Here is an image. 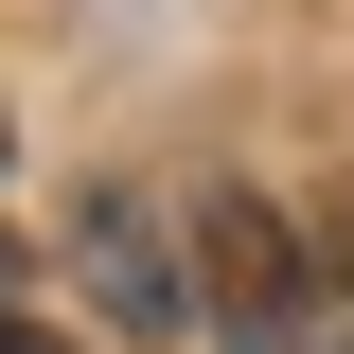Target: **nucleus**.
Segmentation results:
<instances>
[{
  "mask_svg": "<svg viewBox=\"0 0 354 354\" xmlns=\"http://www.w3.org/2000/svg\"><path fill=\"white\" fill-rule=\"evenodd\" d=\"M88 283H106L124 319H177V301H195V283H177V248L142 230V195H88Z\"/></svg>",
  "mask_w": 354,
  "mask_h": 354,
  "instance_id": "obj_2",
  "label": "nucleus"
},
{
  "mask_svg": "<svg viewBox=\"0 0 354 354\" xmlns=\"http://www.w3.org/2000/svg\"><path fill=\"white\" fill-rule=\"evenodd\" d=\"M319 283L354 301V177H337V213H319Z\"/></svg>",
  "mask_w": 354,
  "mask_h": 354,
  "instance_id": "obj_4",
  "label": "nucleus"
},
{
  "mask_svg": "<svg viewBox=\"0 0 354 354\" xmlns=\"http://www.w3.org/2000/svg\"><path fill=\"white\" fill-rule=\"evenodd\" d=\"M230 354H354V301H301V319H266V337H230Z\"/></svg>",
  "mask_w": 354,
  "mask_h": 354,
  "instance_id": "obj_3",
  "label": "nucleus"
},
{
  "mask_svg": "<svg viewBox=\"0 0 354 354\" xmlns=\"http://www.w3.org/2000/svg\"><path fill=\"white\" fill-rule=\"evenodd\" d=\"M195 283H213L230 337H266V319H301V301H319V248L266 213V195H195Z\"/></svg>",
  "mask_w": 354,
  "mask_h": 354,
  "instance_id": "obj_1",
  "label": "nucleus"
}]
</instances>
